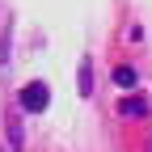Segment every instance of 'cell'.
<instances>
[{
  "label": "cell",
  "mask_w": 152,
  "mask_h": 152,
  "mask_svg": "<svg viewBox=\"0 0 152 152\" xmlns=\"http://www.w3.org/2000/svg\"><path fill=\"white\" fill-rule=\"evenodd\" d=\"M47 85L42 80H34V85H21V110H30V114H38V110H47Z\"/></svg>",
  "instance_id": "obj_1"
},
{
  "label": "cell",
  "mask_w": 152,
  "mask_h": 152,
  "mask_svg": "<svg viewBox=\"0 0 152 152\" xmlns=\"http://www.w3.org/2000/svg\"><path fill=\"white\" fill-rule=\"evenodd\" d=\"M114 85L131 89V85H135V72H131V68H118V72H114Z\"/></svg>",
  "instance_id": "obj_2"
},
{
  "label": "cell",
  "mask_w": 152,
  "mask_h": 152,
  "mask_svg": "<svg viewBox=\"0 0 152 152\" xmlns=\"http://www.w3.org/2000/svg\"><path fill=\"white\" fill-rule=\"evenodd\" d=\"M123 114H144V102H123Z\"/></svg>",
  "instance_id": "obj_3"
}]
</instances>
